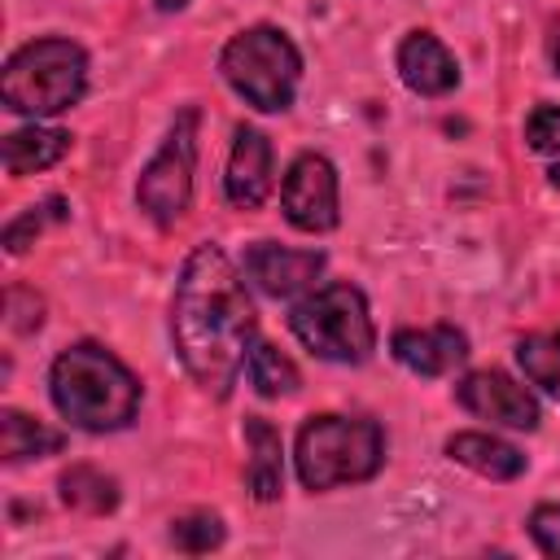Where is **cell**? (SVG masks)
Segmentation results:
<instances>
[{
	"label": "cell",
	"instance_id": "obj_8",
	"mask_svg": "<svg viewBox=\"0 0 560 560\" xmlns=\"http://www.w3.org/2000/svg\"><path fill=\"white\" fill-rule=\"evenodd\" d=\"M280 206L284 219L298 232H332L341 210H337V171L324 153H302L293 158L284 184H280Z\"/></svg>",
	"mask_w": 560,
	"mask_h": 560
},
{
	"label": "cell",
	"instance_id": "obj_20",
	"mask_svg": "<svg viewBox=\"0 0 560 560\" xmlns=\"http://www.w3.org/2000/svg\"><path fill=\"white\" fill-rule=\"evenodd\" d=\"M171 542L188 556H201V551H214L223 542V521L214 512H188L179 521H171Z\"/></svg>",
	"mask_w": 560,
	"mask_h": 560
},
{
	"label": "cell",
	"instance_id": "obj_3",
	"mask_svg": "<svg viewBox=\"0 0 560 560\" xmlns=\"http://www.w3.org/2000/svg\"><path fill=\"white\" fill-rule=\"evenodd\" d=\"M298 477L306 490H332L376 477L385 464V433L359 416H311L298 429Z\"/></svg>",
	"mask_w": 560,
	"mask_h": 560
},
{
	"label": "cell",
	"instance_id": "obj_15",
	"mask_svg": "<svg viewBox=\"0 0 560 560\" xmlns=\"http://www.w3.org/2000/svg\"><path fill=\"white\" fill-rule=\"evenodd\" d=\"M245 442H249V468L245 486L258 503L280 499L284 490V464H280V433L262 416H245Z\"/></svg>",
	"mask_w": 560,
	"mask_h": 560
},
{
	"label": "cell",
	"instance_id": "obj_24",
	"mask_svg": "<svg viewBox=\"0 0 560 560\" xmlns=\"http://www.w3.org/2000/svg\"><path fill=\"white\" fill-rule=\"evenodd\" d=\"M529 534L538 542L542 556H556L560 560V503H542L529 512Z\"/></svg>",
	"mask_w": 560,
	"mask_h": 560
},
{
	"label": "cell",
	"instance_id": "obj_5",
	"mask_svg": "<svg viewBox=\"0 0 560 560\" xmlns=\"http://www.w3.org/2000/svg\"><path fill=\"white\" fill-rule=\"evenodd\" d=\"M219 70L236 96H245L262 114H276V109L293 105V92L302 79V52L293 48V39L284 31L249 26V31L228 39Z\"/></svg>",
	"mask_w": 560,
	"mask_h": 560
},
{
	"label": "cell",
	"instance_id": "obj_18",
	"mask_svg": "<svg viewBox=\"0 0 560 560\" xmlns=\"http://www.w3.org/2000/svg\"><path fill=\"white\" fill-rule=\"evenodd\" d=\"M61 499L79 512H92V516H105L118 508V481L105 477L101 468L92 464H74L70 472H61Z\"/></svg>",
	"mask_w": 560,
	"mask_h": 560
},
{
	"label": "cell",
	"instance_id": "obj_16",
	"mask_svg": "<svg viewBox=\"0 0 560 560\" xmlns=\"http://www.w3.org/2000/svg\"><path fill=\"white\" fill-rule=\"evenodd\" d=\"M70 149V131L57 127H22L4 136V171L9 175H35L52 162H61Z\"/></svg>",
	"mask_w": 560,
	"mask_h": 560
},
{
	"label": "cell",
	"instance_id": "obj_21",
	"mask_svg": "<svg viewBox=\"0 0 560 560\" xmlns=\"http://www.w3.org/2000/svg\"><path fill=\"white\" fill-rule=\"evenodd\" d=\"M57 219H66V201H44V206H31L26 214H18L9 228H4V249L9 254H22L26 245H35V236L48 228V223H57Z\"/></svg>",
	"mask_w": 560,
	"mask_h": 560
},
{
	"label": "cell",
	"instance_id": "obj_17",
	"mask_svg": "<svg viewBox=\"0 0 560 560\" xmlns=\"http://www.w3.org/2000/svg\"><path fill=\"white\" fill-rule=\"evenodd\" d=\"M61 446H66V438H61L57 429L31 420V416L18 411V407H4V411H0V455H4L9 464L31 459V455H52V451H61Z\"/></svg>",
	"mask_w": 560,
	"mask_h": 560
},
{
	"label": "cell",
	"instance_id": "obj_14",
	"mask_svg": "<svg viewBox=\"0 0 560 560\" xmlns=\"http://www.w3.org/2000/svg\"><path fill=\"white\" fill-rule=\"evenodd\" d=\"M446 455H451L455 464H464V468L490 477V481H512V477L525 472V455H521L512 442L490 438V433H455V438L446 442Z\"/></svg>",
	"mask_w": 560,
	"mask_h": 560
},
{
	"label": "cell",
	"instance_id": "obj_23",
	"mask_svg": "<svg viewBox=\"0 0 560 560\" xmlns=\"http://www.w3.org/2000/svg\"><path fill=\"white\" fill-rule=\"evenodd\" d=\"M525 140L538 153H560V101H542L525 118Z\"/></svg>",
	"mask_w": 560,
	"mask_h": 560
},
{
	"label": "cell",
	"instance_id": "obj_27",
	"mask_svg": "<svg viewBox=\"0 0 560 560\" xmlns=\"http://www.w3.org/2000/svg\"><path fill=\"white\" fill-rule=\"evenodd\" d=\"M184 4H188V0H158L162 13H175V9H184Z\"/></svg>",
	"mask_w": 560,
	"mask_h": 560
},
{
	"label": "cell",
	"instance_id": "obj_13",
	"mask_svg": "<svg viewBox=\"0 0 560 560\" xmlns=\"http://www.w3.org/2000/svg\"><path fill=\"white\" fill-rule=\"evenodd\" d=\"M398 74L411 92L420 96H446L455 83H459V66L455 57L438 44V35L429 31H411L402 44H398Z\"/></svg>",
	"mask_w": 560,
	"mask_h": 560
},
{
	"label": "cell",
	"instance_id": "obj_1",
	"mask_svg": "<svg viewBox=\"0 0 560 560\" xmlns=\"http://www.w3.org/2000/svg\"><path fill=\"white\" fill-rule=\"evenodd\" d=\"M171 337L188 376L206 394L228 398L254 346V302L245 293L241 271L214 241L197 245L179 271Z\"/></svg>",
	"mask_w": 560,
	"mask_h": 560
},
{
	"label": "cell",
	"instance_id": "obj_4",
	"mask_svg": "<svg viewBox=\"0 0 560 560\" xmlns=\"http://www.w3.org/2000/svg\"><path fill=\"white\" fill-rule=\"evenodd\" d=\"M83 92H88V57L70 39H31L4 61L0 74L4 105L26 118L61 114Z\"/></svg>",
	"mask_w": 560,
	"mask_h": 560
},
{
	"label": "cell",
	"instance_id": "obj_29",
	"mask_svg": "<svg viewBox=\"0 0 560 560\" xmlns=\"http://www.w3.org/2000/svg\"><path fill=\"white\" fill-rule=\"evenodd\" d=\"M551 346H556V354H560V332H556V337H551Z\"/></svg>",
	"mask_w": 560,
	"mask_h": 560
},
{
	"label": "cell",
	"instance_id": "obj_22",
	"mask_svg": "<svg viewBox=\"0 0 560 560\" xmlns=\"http://www.w3.org/2000/svg\"><path fill=\"white\" fill-rule=\"evenodd\" d=\"M516 354H521V368H525L529 381H538L542 389L560 394V354H556V346L547 337H525L516 346Z\"/></svg>",
	"mask_w": 560,
	"mask_h": 560
},
{
	"label": "cell",
	"instance_id": "obj_10",
	"mask_svg": "<svg viewBox=\"0 0 560 560\" xmlns=\"http://www.w3.org/2000/svg\"><path fill=\"white\" fill-rule=\"evenodd\" d=\"M319 271H324L319 249H289V245H276V241H258V245L245 249V276L267 298H293V293L311 289Z\"/></svg>",
	"mask_w": 560,
	"mask_h": 560
},
{
	"label": "cell",
	"instance_id": "obj_19",
	"mask_svg": "<svg viewBox=\"0 0 560 560\" xmlns=\"http://www.w3.org/2000/svg\"><path fill=\"white\" fill-rule=\"evenodd\" d=\"M249 381L262 398H280V394H293L302 385L298 368L271 346V341H254L249 346Z\"/></svg>",
	"mask_w": 560,
	"mask_h": 560
},
{
	"label": "cell",
	"instance_id": "obj_9",
	"mask_svg": "<svg viewBox=\"0 0 560 560\" xmlns=\"http://www.w3.org/2000/svg\"><path fill=\"white\" fill-rule=\"evenodd\" d=\"M455 398L464 411L490 420V424H508V429H538V398L512 381L508 372H468L459 385H455Z\"/></svg>",
	"mask_w": 560,
	"mask_h": 560
},
{
	"label": "cell",
	"instance_id": "obj_2",
	"mask_svg": "<svg viewBox=\"0 0 560 560\" xmlns=\"http://www.w3.org/2000/svg\"><path fill=\"white\" fill-rule=\"evenodd\" d=\"M48 385L57 411L88 433H109L131 424L140 407V381L96 341H79L61 350L52 359Z\"/></svg>",
	"mask_w": 560,
	"mask_h": 560
},
{
	"label": "cell",
	"instance_id": "obj_26",
	"mask_svg": "<svg viewBox=\"0 0 560 560\" xmlns=\"http://www.w3.org/2000/svg\"><path fill=\"white\" fill-rule=\"evenodd\" d=\"M547 57H551V66L560 74V22H551V31H547Z\"/></svg>",
	"mask_w": 560,
	"mask_h": 560
},
{
	"label": "cell",
	"instance_id": "obj_25",
	"mask_svg": "<svg viewBox=\"0 0 560 560\" xmlns=\"http://www.w3.org/2000/svg\"><path fill=\"white\" fill-rule=\"evenodd\" d=\"M4 306H9V328H18V332H35L44 324V302L31 289H9Z\"/></svg>",
	"mask_w": 560,
	"mask_h": 560
},
{
	"label": "cell",
	"instance_id": "obj_7",
	"mask_svg": "<svg viewBox=\"0 0 560 560\" xmlns=\"http://www.w3.org/2000/svg\"><path fill=\"white\" fill-rule=\"evenodd\" d=\"M192 166H197V109H184L136 184V201L153 223H175L188 210Z\"/></svg>",
	"mask_w": 560,
	"mask_h": 560
},
{
	"label": "cell",
	"instance_id": "obj_11",
	"mask_svg": "<svg viewBox=\"0 0 560 560\" xmlns=\"http://www.w3.org/2000/svg\"><path fill=\"white\" fill-rule=\"evenodd\" d=\"M228 201L236 210H258L271 192V144L258 127H236V144L228 158V175H223Z\"/></svg>",
	"mask_w": 560,
	"mask_h": 560
},
{
	"label": "cell",
	"instance_id": "obj_6",
	"mask_svg": "<svg viewBox=\"0 0 560 560\" xmlns=\"http://www.w3.org/2000/svg\"><path fill=\"white\" fill-rule=\"evenodd\" d=\"M289 328L311 354L332 359V363H363L376 350V328H372L368 302L346 280L306 293L289 311Z\"/></svg>",
	"mask_w": 560,
	"mask_h": 560
},
{
	"label": "cell",
	"instance_id": "obj_28",
	"mask_svg": "<svg viewBox=\"0 0 560 560\" xmlns=\"http://www.w3.org/2000/svg\"><path fill=\"white\" fill-rule=\"evenodd\" d=\"M551 184H556V188H560V166H556V171H551Z\"/></svg>",
	"mask_w": 560,
	"mask_h": 560
},
{
	"label": "cell",
	"instance_id": "obj_12",
	"mask_svg": "<svg viewBox=\"0 0 560 560\" xmlns=\"http://www.w3.org/2000/svg\"><path fill=\"white\" fill-rule=\"evenodd\" d=\"M394 359L416 376H442L468 359V337L451 324L438 328H398L394 332Z\"/></svg>",
	"mask_w": 560,
	"mask_h": 560
}]
</instances>
